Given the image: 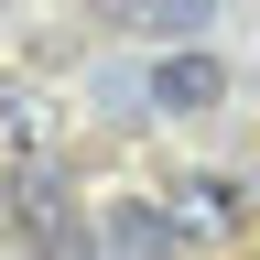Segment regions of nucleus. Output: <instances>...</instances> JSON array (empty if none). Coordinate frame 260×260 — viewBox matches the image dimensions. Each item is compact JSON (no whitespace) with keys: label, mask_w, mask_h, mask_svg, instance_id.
<instances>
[{"label":"nucleus","mask_w":260,"mask_h":260,"mask_svg":"<svg viewBox=\"0 0 260 260\" xmlns=\"http://www.w3.org/2000/svg\"><path fill=\"white\" fill-rule=\"evenodd\" d=\"M217 98H228V65H217V54H195V44H174V54L152 65V109H162V119H206Z\"/></svg>","instance_id":"1"},{"label":"nucleus","mask_w":260,"mask_h":260,"mask_svg":"<svg viewBox=\"0 0 260 260\" xmlns=\"http://www.w3.org/2000/svg\"><path fill=\"white\" fill-rule=\"evenodd\" d=\"M174 249H184L174 206H109L98 217V260H174Z\"/></svg>","instance_id":"2"},{"label":"nucleus","mask_w":260,"mask_h":260,"mask_svg":"<svg viewBox=\"0 0 260 260\" xmlns=\"http://www.w3.org/2000/svg\"><path fill=\"white\" fill-rule=\"evenodd\" d=\"M206 11H217V0H119V22L152 32V44H195V32H206Z\"/></svg>","instance_id":"3"},{"label":"nucleus","mask_w":260,"mask_h":260,"mask_svg":"<svg viewBox=\"0 0 260 260\" xmlns=\"http://www.w3.org/2000/svg\"><path fill=\"white\" fill-rule=\"evenodd\" d=\"M174 228L184 239H228V228H239V184H184L174 195Z\"/></svg>","instance_id":"4"},{"label":"nucleus","mask_w":260,"mask_h":260,"mask_svg":"<svg viewBox=\"0 0 260 260\" xmlns=\"http://www.w3.org/2000/svg\"><path fill=\"white\" fill-rule=\"evenodd\" d=\"M32 130H44V109L32 98H0V141H32Z\"/></svg>","instance_id":"5"}]
</instances>
